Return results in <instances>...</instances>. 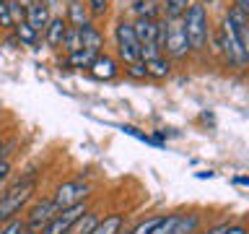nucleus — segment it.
Returning a JSON list of instances; mask_svg holds the SVG:
<instances>
[{"label": "nucleus", "instance_id": "obj_1", "mask_svg": "<svg viewBox=\"0 0 249 234\" xmlns=\"http://www.w3.org/2000/svg\"><path fill=\"white\" fill-rule=\"evenodd\" d=\"M34 193H36V175H29V177L18 179V182L8 185L0 193V226L5 221H11V218H16L21 211H26Z\"/></svg>", "mask_w": 249, "mask_h": 234}, {"label": "nucleus", "instance_id": "obj_2", "mask_svg": "<svg viewBox=\"0 0 249 234\" xmlns=\"http://www.w3.org/2000/svg\"><path fill=\"white\" fill-rule=\"evenodd\" d=\"M182 23H184V34H187V42H190V52H205L208 50V42H210V13L208 8L192 0L190 8L184 11L182 16Z\"/></svg>", "mask_w": 249, "mask_h": 234}, {"label": "nucleus", "instance_id": "obj_3", "mask_svg": "<svg viewBox=\"0 0 249 234\" xmlns=\"http://www.w3.org/2000/svg\"><path fill=\"white\" fill-rule=\"evenodd\" d=\"M161 23H163L161 52L166 50L169 60H184L187 55H190V42H187L182 19H161Z\"/></svg>", "mask_w": 249, "mask_h": 234}, {"label": "nucleus", "instance_id": "obj_4", "mask_svg": "<svg viewBox=\"0 0 249 234\" xmlns=\"http://www.w3.org/2000/svg\"><path fill=\"white\" fill-rule=\"evenodd\" d=\"M91 195V185L83 182V179H68V182L57 185V190L52 195V203L54 208H68V206H75V203L86 200Z\"/></svg>", "mask_w": 249, "mask_h": 234}, {"label": "nucleus", "instance_id": "obj_5", "mask_svg": "<svg viewBox=\"0 0 249 234\" xmlns=\"http://www.w3.org/2000/svg\"><path fill=\"white\" fill-rule=\"evenodd\" d=\"M114 44H117V55H120V60L124 65H130V62L138 60V39L132 34V23L130 21H117L114 23Z\"/></svg>", "mask_w": 249, "mask_h": 234}, {"label": "nucleus", "instance_id": "obj_6", "mask_svg": "<svg viewBox=\"0 0 249 234\" xmlns=\"http://www.w3.org/2000/svg\"><path fill=\"white\" fill-rule=\"evenodd\" d=\"M86 211H89V206H86V200L75 203V206H68V208H60L57 214H54L50 221H47V226L39 234H68L70 226H73L78 218H81Z\"/></svg>", "mask_w": 249, "mask_h": 234}, {"label": "nucleus", "instance_id": "obj_7", "mask_svg": "<svg viewBox=\"0 0 249 234\" xmlns=\"http://www.w3.org/2000/svg\"><path fill=\"white\" fill-rule=\"evenodd\" d=\"M54 214H57V208H54L52 198L36 200L34 206L26 211V216H23V232H26V234H39Z\"/></svg>", "mask_w": 249, "mask_h": 234}, {"label": "nucleus", "instance_id": "obj_8", "mask_svg": "<svg viewBox=\"0 0 249 234\" xmlns=\"http://www.w3.org/2000/svg\"><path fill=\"white\" fill-rule=\"evenodd\" d=\"M132 23V34H135L138 44H156L161 50V37H163V23L159 21H148V19H135Z\"/></svg>", "mask_w": 249, "mask_h": 234}, {"label": "nucleus", "instance_id": "obj_9", "mask_svg": "<svg viewBox=\"0 0 249 234\" xmlns=\"http://www.w3.org/2000/svg\"><path fill=\"white\" fill-rule=\"evenodd\" d=\"M223 19L231 23L233 37H236L239 47H241L244 52H249V13L241 11V8H236V5H231L229 11L223 13Z\"/></svg>", "mask_w": 249, "mask_h": 234}, {"label": "nucleus", "instance_id": "obj_10", "mask_svg": "<svg viewBox=\"0 0 249 234\" xmlns=\"http://www.w3.org/2000/svg\"><path fill=\"white\" fill-rule=\"evenodd\" d=\"M89 73H91L93 78H99V81H112V78L120 76V62H117V58H112V55L101 52V55H96V58H93Z\"/></svg>", "mask_w": 249, "mask_h": 234}, {"label": "nucleus", "instance_id": "obj_11", "mask_svg": "<svg viewBox=\"0 0 249 234\" xmlns=\"http://www.w3.org/2000/svg\"><path fill=\"white\" fill-rule=\"evenodd\" d=\"M50 19H52V13H50V5H47L44 0H34V3L26 8V23L36 31V34H42L47 29Z\"/></svg>", "mask_w": 249, "mask_h": 234}, {"label": "nucleus", "instance_id": "obj_12", "mask_svg": "<svg viewBox=\"0 0 249 234\" xmlns=\"http://www.w3.org/2000/svg\"><path fill=\"white\" fill-rule=\"evenodd\" d=\"M78 34H81V47H83V50H89L91 55H101V52H104V34L93 26V21L78 29Z\"/></svg>", "mask_w": 249, "mask_h": 234}, {"label": "nucleus", "instance_id": "obj_13", "mask_svg": "<svg viewBox=\"0 0 249 234\" xmlns=\"http://www.w3.org/2000/svg\"><path fill=\"white\" fill-rule=\"evenodd\" d=\"M65 23L70 29H81V26H86V23H91V13H89V8H86L83 0H68Z\"/></svg>", "mask_w": 249, "mask_h": 234}, {"label": "nucleus", "instance_id": "obj_14", "mask_svg": "<svg viewBox=\"0 0 249 234\" xmlns=\"http://www.w3.org/2000/svg\"><path fill=\"white\" fill-rule=\"evenodd\" d=\"M65 31H68L65 19H62V16H52L50 23H47V29H44V42H47V47H50V50H60Z\"/></svg>", "mask_w": 249, "mask_h": 234}, {"label": "nucleus", "instance_id": "obj_15", "mask_svg": "<svg viewBox=\"0 0 249 234\" xmlns=\"http://www.w3.org/2000/svg\"><path fill=\"white\" fill-rule=\"evenodd\" d=\"M143 65H145L148 78H156V81H163V78L171 76V60L163 58V55H159V58H153V60H145Z\"/></svg>", "mask_w": 249, "mask_h": 234}, {"label": "nucleus", "instance_id": "obj_16", "mask_svg": "<svg viewBox=\"0 0 249 234\" xmlns=\"http://www.w3.org/2000/svg\"><path fill=\"white\" fill-rule=\"evenodd\" d=\"M132 13H135V19L159 21L161 5H159V0H135V3H132Z\"/></svg>", "mask_w": 249, "mask_h": 234}, {"label": "nucleus", "instance_id": "obj_17", "mask_svg": "<svg viewBox=\"0 0 249 234\" xmlns=\"http://www.w3.org/2000/svg\"><path fill=\"white\" fill-rule=\"evenodd\" d=\"M124 226V216L122 214H109L107 218H99V224L93 226L91 234H120Z\"/></svg>", "mask_w": 249, "mask_h": 234}, {"label": "nucleus", "instance_id": "obj_18", "mask_svg": "<svg viewBox=\"0 0 249 234\" xmlns=\"http://www.w3.org/2000/svg\"><path fill=\"white\" fill-rule=\"evenodd\" d=\"M93 58H96V55H91L89 50H83V47H81V50L65 55V65H68V68H78V70H89L91 62H93Z\"/></svg>", "mask_w": 249, "mask_h": 234}, {"label": "nucleus", "instance_id": "obj_19", "mask_svg": "<svg viewBox=\"0 0 249 234\" xmlns=\"http://www.w3.org/2000/svg\"><path fill=\"white\" fill-rule=\"evenodd\" d=\"M96 224H99V214H96V211H86V214L78 218L73 226H70L68 234H91Z\"/></svg>", "mask_w": 249, "mask_h": 234}, {"label": "nucleus", "instance_id": "obj_20", "mask_svg": "<svg viewBox=\"0 0 249 234\" xmlns=\"http://www.w3.org/2000/svg\"><path fill=\"white\" fill-rule=\"evenodd\" d=\"M13 37L21 42V47H23V44H26V47H36V42H39V34L29 26L26 21L16 23V26H13Z\"/></svg>", "mask_w": 249, "mask_h": 234}, {"label": "nucleus", "instance_id": "obj_21", "mask_svg": "<svg viewBox=\"0 0 249 234\" xmlns=\"http://www.w3.org/2000/svg\"><path fill=\"white\" fill-rule=\"evenodd\" d=\"M190 3L192 0H166V5H161V16L163 19H182Z\"/></svg>", "mask_w": 249, "mask_h": 234}, {"label": "nucleus", "instance_id": "obj_22", "mask_svg": "<svg viewBox=\"0 0 249 234\" xmlns=\"http://www.w3.org/2000/svg\"><path fill=\"white\" fill-rule=\"evenodd\" d=\"M60 50H65L68 52H75V50H81V34H78V29H70L65 31V37H62V44H60Z\"/></svg>", "mask_w": 249, "mask_h": 234}, {"label": "nucleus", "instance_id": "obj_23", "mask_svg": "<svg viewBox=\"0 0 249 234\" xmlns=\"http://www.w3.org/2000/svg\"><path fill=\"white\" fill-rule=\"evenodd\" d=\"M177 218H179V214H169V216H163L161 221L151 229V234H171V229H174V224H177Z\"/></svg>", "mask_w": 249, "mask_h": 234}, {"label": "nucleus", "instance_id": "obj_24", "mask_svg": "<svg viewBox=\"0 0 249 234\" xmlns=\"http://www.w3.org/2000/svg\"><path fill=\"white\" fill-rule=\"evenodd\" d=\"M86 8H89L91 19H96V16H104L109 11V5H112V0H83Z\"/></svg>", "mask_w": 249, "mask_h": 234}, {"label": "nucleus", "instance_id": "obj_25", "mask_svg": "<svg viewBox=\"0 0 249 234\" xmlns=\"http://www.w3.org/2000/svg\"><path fill=\"white\" fill-rule=\"evenodd\" d=\"M124 73H127L130 78H135V81H145L148 78L143 60H135V62H130V65H124Z\"/></svg>", "mask_w": 249, "mask_h": 234}, {"label": "nucleus", "instance_id": "obj_26", "mask_svg": "<svg viewBox=\"0 0 249 234\" xmlns=\"http://www.w3.org/2000/svg\"><path fill=\"white\" fill-rule=\"evenodd\" d=\"M8 13H11V19L13 23H21V21H26V8H23L18 0H8Z\"/></svg>", "mask_w": 249, "mask_h": 234}, {"label": "nucleus", "instance_id": "obj_27", "mask_svg": "<svg viewBox=\"0 0 249 234\" xmlns=\"http://www.w3.org/2000/svg\"><path fill=\"white\" fill-rule=\"evenodd\" d=\"M0 234H26L23 232V218L16 216V218H11V221H5L3 226H0Z\"/></svg>", "mask_w": 249, "mask_h": 234}, {"label": "nucleus", "instance_id": "obj_28", "mask_svg": "<svg viewBox=\"0 0 249 234\" xmlns=\"http://www.w3.org/2000/svg\"><path fill=\"white\" fill-rule=\"evenodd\" d=\"M161 218H163V216H151V218H143V221H140V224L135 226V229H130V234H151V229H153V226L161 221Z\"/></svg>", "mask_w": 249, "mask_h": 234}, {"label": "nucleus", "instance_id": "obj_29", "mask_svg": "<svg viewBox=\"0 0 249 234\" xmlns=\"http://www.w3.org/2000/svg\"><path fill=\"white\" fill-rule=\"evenodd\" d=\"M16 23H13V19H11V13H8V5L5 3H0V29H13Z\"/></svg>", "mask_w": 249, "mask_h": 234}, {"label": "nucleus", "instance_id": "obj_30", "mask_svg": "<svg viewBox=\"0 0 249 234\" xmlns=\"http://www.w3.org/2000/svg\"><path fill=\"white\" fill-rule=\"evenodd\" d=\"M11 175H13V164H11V159H3V161H0V187L8 182V177H11Z\"/></svg>", "mask_w": 249, "mask_h": 234}, {"label": "nucleus", "instance_id": "obj_31", "mask_svg": "<svg viewBox=\"0 0 249 234\" xmlns=\"http://www.w3.org/2000/svg\"><path fill=\"white\" fill-rule=\"evenodd\" d=\"M13 148H16V140H5V138H0V161L8 159V156L13 154Z\"/></svg>", "mask_w": 249, "mask_h": 234}, {"label": "nucleus", "instance_id": "obj_32", "mask_svg": "<svg viewBox=\"0 0 249 234\" xmlns=\"http://www.w3.org/2000/svg\"><path fill=\"white\" fill-rule=\"evenodd\" d=\"M229 224H231V221H221V224L210 226L208 232H200V234H226V229H229Z\"/></svg>", "mask_w": 249, "mask_h": 234}, {"label": "nucleus", "instance_id": "obj_33", "mask_svg": "<svg viewBox=\"0 0 249 234\" xmlns=\"http://www.w3.org/2000/svg\"><path fill=\"white\" fill-rule=\"evenodd\" d=\"M233 5L241 8V11H247L249 13V0H233Z\"/></svg>", "mask_w": 249, "mask_h": 234}, {"label": "nucleus", "instance_id": "obj_34", "mask_svg": "<svg viewBox=\"0 0 249 234\" xmlns=\"http://www.w3.org/2000/svg\"><path fill=\"white\" fill-rule=\"evenodd\" d=\"M197 3H202V5H205V8H208L210 3H215V0H197Z\"/></svg>", "mask_w": 249, "mask_h": 234}, {"label": "nucleus", "instance_id": "obj_35", "mask_svg": "<svg viewBox=\"0 0 249 234\" xmlns=\"http://www.w3.org/2000/svg\"><path fill=\"white\" fill-rule=\"evenodd\" d=\"M120 234H130V232H127V229H122V232H120Z\"/></svg>", "mask_w": 249, "mask_h": 234}, {"label": "nucleus", "instance_id": "obj_36", "mask_svg": "<svg viewBox=\"0 0 249 234\" xmlns=\"http://www.w3.org/2000/svg\"><path fill=\"white\" fill-rule=\"evenodd\" d=\"M0 3H8V0H0Z\"/></svg>", "mask_w": 249, "mask_h": 234}, {"label": "nucleus", "instance_id": "obj_37", "mask_svg": "<svg viewBox=\"0 0 249 234\" xmlns=\"http://www.w3.org/2000/svg\"><path fill=\"white\" fill-rule=\"evenodd\" d=\"M197 234H200V232H197Z\"/></svg>", "mask_w": 249, "mask_h": 234}]
</instances>
